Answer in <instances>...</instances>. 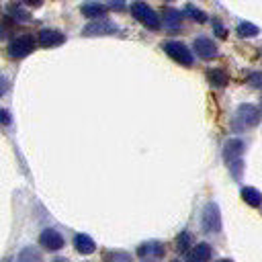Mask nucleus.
Returning <instances> with one entry per match:
<instances>
[{"label":"nucleus","mask_w":262,"mask_h":262,"mask_svg":"<svg viewBox=\"0 0 262 262\" xmlns=\"http://www.w3.org/2000/svg\"><path fill=\"white\" fill-rule=\"evenodd\" d=\"M108 6H111L113 10H123V8H125V0H111Z\"/></svg>","instance_id":"bb28decb"},{"label":"nucleus","mask_w":262,"mask_h":262,"mask_svg":"<svg viewBox=\"0 0 262 262\" xmlns=\"http://www.w3.org/2000/svg\"><path fill=\"white\" fill-rule=\"evenodd\" d=\"M6 12H8V16L16 23V25H20V23H29L33 16H31V12H27L23 6H18V4H8L6 6Z\"/></svg>","instance_id":"f3484780"},{"label":"nucleus","mask_w":262,"mask_h":262,"mask_svg":"<svg viewBox=\"0 0 262 262\" xmlns=\"http://www.w3.org/2000/svg\"><path fill=\"white\" fill-rule=\"evenodd\" d=\"M184 16H188V18L194 20V23H205V20H207V14H205L201 8L192 6V4H186V6H184Z\"/></svg>","instance_id":"412c9836"},{"label":"nucleus","mask_w":262,"mask_h":262,"mask_svg":"<svg viewBox=\"0 0 262 262\" xmlns=\"http://www.w3.org/2000/svg\"><path fill=\"white\" fill-rule=\"evenodd\" d=\"M248 82H250L254 88H262V72H254V74H250Z\"/></svg>","instance_id":"b1692460"},{"label":"nucleus","mask_w":262,"mask_h":262,"mask_svg":"<svg viewBox=\"0 0 262 262\" xmlns=\"http://www.w3.org/2000/svg\"><path fill=\"white\" fill-rule=\"evenodd\" d=\"M201 225L207 233H215V231L221 229V213H219L217 203H207L205 205L203 215H201Z\"/></svg>","instance_id":"423d86ee"},{"label":"nucleus","mask_w":262,"mask_h":262,"mask_svg":"<svg viewBox=\"0 0 262 262\" xmlns=\"http://www.w3.org/2000/svg\"><path fill=\"white\" fill-rule=\"evenodd\" d=\"M10 123H12V115L6 108H0V125L2 127H8Z\"/></svg>","instance_id":"393cba45"},{"label":"nucleus","mask_w":262,"mask_h":262,"mask_svg":"<svg viewBox=\"0 0 262 262\" xmlns=\"http://www.w3.org/2000/svg\"><path fill=\"white\" fill-rule=\"evenodd\" d=\"M162 49L168 53V57H172V59H174L176 63H180V66L190 68L192 61H194L190 49H188L184 43H180V41H166V43L162 45Z\"/></svg>","instance_id":"39448f33"},{"label":"nucleus","mask_w":262,"mask_h":262,"mask_svg":"<svg viewBox=\"0 0 262 262\" xmlns=\"http://www.w3.org/2000/svg\"><path fill=\"white\" fill-rule=\"evenodd\" d=\"M16 262H43V256H41V252H39L37 248H33V246H25V248L18 252Z\"/></svg>","instance_id":"a211bd4d"},{"label":"nucleus","mask_w":262,"mask_h":262,"mask_svg":"<svg viewBox=\"0 0 262 262\" xmlns=\"http://www.w3.org/2000/svg\"><path fill=\"white\" fill-rule=\"evenodd\" d=\"M192 49H194L196 57H201V59H205V61L217 57V45H215V41H211L209 37H196L194 43H192Z\"/></svg>","instance_id":"0eeeda50"},{"label":"nucleus","mask_w":262,"mask_h":262,"mask_svg":"<svg viewBox=\"0 0 262 262\" xmlns=\"http://www.w3.org/2000/svg\"><path fill=\"white\" fill-rule=\"evenodd\" d=\"M117 31V25L111 20H92L82 29V35H113Z\"/></svg>","instance_id":"1a4fd4ad"},{"label":"nucleus","mask_w":262,"mask_h":262,"mask_svg":"<svg viewBox=\"0 0 262 262\" xmlns=\"http://www.w3.org/2000/svg\"><path fill=\"white\" fill-rule=\"evenodd\" d=\"M190 242H192L190 231H180L178 237H176V248H178V252H188V250H190Z\"/></svg>","instance_id":"4be33fe9"},{"label":"nucleus","mask_w":262,"mask_h":262,"mask_svg":"<svg viewBox=\"0 0 262 262\" xmlns=\"http://www.w3.org/2000/svg\"><path fill=\"white\" fill-rule=\"evenodd\" d=\"M172 262H180V260H172Z\"/></svg>","instance_id":"2f4dec72"},{"label":"nucleus","mask_w":262,"mask_h":262,"mask_svg":"<svg viewBox=\"0 0 262 262\" xmlns=\"http://www.w3.org/2000/svg\"><path fill=\"white\" fill-rule=\"evenodd\" d=\"M211 246L209 244H196L186 252V262H209L211 260Z\"/></svg>","instance_id":"9b49d317"},{"label":"nucleus","mask_w":262,"mask_h":262,"mask_svg":"<svg viewBox=\"0 0 262 262\" xmlns=\"http://www.w3.org/2000/svg\"><path fill=\"white\" fill-rule=\"evenodd\" d=\"M63 41H66V35L53 29H41L37 35V43L41 47H59Z\"/></svg>","instance_id":"9d476101"},{"label":"nucleus","mask_w":262,"mask_h":262,"mask_svg":"<svg viewBox=\"0 0 262 262\" xmlns=\"http://www.w3.org/2000/svg\"><path fill=\"white\" fill-rule=\"evenodd\" d=\"M6 90H8V80L4 76H0V96H4Z\"/></svg>","instance_id":"cd10ccee"},{"label":"nucleus","mask_w":262,"mask_h":262,"mask_svg":"<svg viewBox=\"0 0 262 262\" xmlns=\"http://www.w3.org/2000/svg\"><path fill=\"white\" fill-rule=\"evenodd\" d=\"M213 29H215V35H217V37H221V39H223V37L227 35V31H225L223 23H221V20H217V18L213 20Z\"/></svg>","instance_id":"a878e982"},{"label":"nucleus","mask_w":262,"mask_h":262,"mask_svg":"<svg viewBox=\"0 0 262 262\" xmlns=\"http://www.w3.org/2000/svg\"><path fill=\"white\" fill-rule=\"evenodd\" d=\"M35 41L37 39L33 35H18V37H14L8 43V47H6L8 57L10 59H23V57H27L35 49Z\"/></svg>","instance_id":"7ed1b4c3"},{"label":"nucleus","mask_w":262,"mask_h":262,"mask_svg":"<svg viewBox=\"0 0 262 262\" xmlns=\"http://www.w3.org/2000/svg\"><path fill=\"white\" fill-rule=\"evenodd\" d=\"M233 127L235 129H248V127H254L260 123V108L254 106V104H239L237 111H235V117H233Z\"/></svg>","instance_id":"20e7f679"},{"label":"nucleus","mask_w":262,"mask_h":262,"mask_svg":"<svg viewBox=\"0 0 262 262\" xmlns=\"http://www.w3.org/2000/svg\"><path fill=\"white\" fill-rule=\"evenodd\" d=\"M53 262H70V260H68V258H61V256H59V258H55Z\"/></svg>","instance_id":"c756f323"},{"label":"nucleus","mask_w":262,"mask_h":262,"mask_svg":"<svg viewBox=\"0 0 262 262\" xmlns=\"http://www.w3.org/2000/svg\"><path fill=\"white\" fill-rule=\"evenodd\" d=\"M131 14L143 25V27H147V29H151V31H158L160 27H162V20H160V16L156 14V10L149 6V4H145V2H141V0H135V2H131Z\"/></svg>","instance_id":"f03ea898"},{"label":"nucleus","mask_w":262,"mask_h":262,"mask_svg":"<svg viewBox=\"0 0 262 262\" xmlns=\"http://www.w3.org/2000/svg\"><path fill=\"white\" fill-rule=\"evenodd\" d=\"M242 199H244L250 207H260V205H262V194H260V190L254 188V186H244V188H242Z\"/></svg>","instance_id":"6ab92c4d"},{"label":"nucleus","mask_w":262,"mask_h":262,"mask_svg":"<svg viewBox=\"0 0 262 262\" xmlns=\"http://www.w3.org/2000/svg\"><path fill=\"white\" fill-rule=\"evenodd\" d=\"M80 12H82L86 18H100V16H104L106 6L100 4L98 0H88V2H84V4L80 6Z\"/></svg>","instance_id":"ddd939ff"},{"label":"nucleus","mask_w":262,"mask_h":262,"mask_svg":"<svg viewBox=\"0 0 262 262\" xmlns=\"http://www.w3.org/2000/svg\"><path fill=\"white\" fill-rule=\"evenodd\" d=\"M104 262H133V258L127 252H106Z\"/></svg>","instance_id":"5701e85b"},{"label":"nucleus","mask_w":262,"mask_h":262,"mask_svg":"<svg viewBox=\"0 0 262 262\" xmlns=\"http://www.w3.org/2000/svg\"><path fill=\"white\" fill-rule=\"evenodd\" d=\"M23 2H25V4H29V6H39L43 0H23Z\"/></svg>","instance_id":"c85d7f7f"},{"label":"nucleus","mask_w":262,"mask_h":262,"mask_svg":"<svg viewBox=\"0 0 262 262\" xmlns=\"http://www.w3.org/2000/svg\"><path fill=\"white\" fill-rule=\"evenodd\" d=\"M162 23L170 29V31H178L182 27V12L176 8H164L162 12Z\"/></svg>","instance_id":"4468645a"},{"label":"nucleus","mask_w":262,"mask_h":262,"mask_svg":"<svg viewBox=\"0 0 262 262\" xmlns=\"http://www.w3.org/2000/svg\"><path fill=\"white\" fill-rule=\"evenodd\" d=\"M207 80H209V84H211L213 88H225L229 78H227V74H225L223 70L211 68V70H207Z\"/></svg>","instance_id":"dca6fc26"},{"label":"nucleus","mask_w":262,"mask_h":262,"mask_svg":"<svg viewBox=\"0 0 262 262\" xmlns=\"http://www.w3.org/2000/svg\"><path fill=\"white\" fill-rule=\"evenodd\" d=\"M4 262H10V260H4Z\"/></svg>","instance_id":"473e14b6"},{"label":"nucleus","mask_w":262,"mask_h":262,"mask_svg":"<svg viewBox=\"0 0 262 262\" xmlns=\"http://www.w3.org/2000/svg\"><path fill=\"white\" fill-rule=\"evenodd\" d=\"M244 147H246L244 139H237V137L229 139L223 145V160L229 166L233 178H239L242 176V154H244Z\"/></svg>","instance_id":"f257e3e1"},{"label":"nucleus","mask_w":262,"mask_h":262,"mask_svg":"<svg viewBox=\"0 0 262 262\" xmlns=\"http://www.w3.org/2000/svg\"><path fill=\"white\" fill-rule=\"evenodd\" d=\"M235 33H237L242 39H248V37L258 35V27H256V25H252V23H248V20H242V23L235 27Z\"/></svg>","instance_id":"aec40b11"},{"label":"nucleus","mask_w":262,"mask_h":262,"mask_svg":"<svg viewBox=\"0 0 262 262\" xmlns=\"http://www.w3.org/2000/svg\"><path fill=\"white\" fill-rule=\"evenodd\" d=\"M166 248L162 242H143L139 248H137V256L145 258V256H164Z\"/></svg>","instance_id":"2eb2a0df"},{"label":"nucleus","mask_w":262,"mask_h":262,"mask_svg":"<svg viewBox=\"0 0 262 262\" xmlns=\"http://www.w3.org/2000/svg\"><path fill=\"white\" fill-rule=\"evenodd\" d=\"M39 244L45 248V250H49V252H59L61 248H63V244H66V239L61 237V233L59 231H55V229H43L41 231V235H39Z\"/></svg>","instance_id":"6e6552de"},{"label":"nucleus","mask_w":262,"mask_h":262,"mask_svg":"<svg viewBox=\"0 0 262 262\" xmlns=\"http://www.w3.org/2000/svg\"><path fill=\"white\" fill-rule=\"evenodd\" d=\"M74 248H76L80 254L88 256V254H94L96 244H94V239H92L88 233H76V235H74Z\"/></svg>","instance_id":"f8f14e48"},{"label":"nucleus","mask_w":262,"mask_h":262,"mask_svg":"<svg viewBox=\"0 0 262 262\" xmlns=\"http://www.w3.org/2000/svg\"><path fill=\"white\" fill-rule=\"evenodd\" d=\"M219 262H231V260H227V258H225V260H219Z\"/></svg>","instance_id":"7c9ffc66"}]
</instances>
